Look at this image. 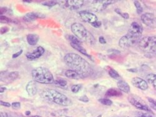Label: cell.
Here are the masks:
<instances>
[{"label": "cell", "mask_w": 156, "mask_h": 117, "mask_svg": "<svg viewBox=\"0 0 156 117\" xmlns=\"http://www.w3.org/2000/svg\"><path fill=\"white\" fill-rule=\"evenodd\" d=\"M64 61L71 70L80 74L83 79L91 75L93 72L90 64L78 54L68 53L64 56Z\"/></svg>", "instance_id": "1"}, {"label": "cell", "mask_w": 156, "mask_h": 117, "mask_svg": "<svg viewBox=\"0 0 156 117\" xmlns=\"http://www.w3.org/2000/svg\"><path fill=\"white\" fill-rule=\"evenodd\" d=\"M41 95L44 100L55 103L59 105L70 106L72 105V101L69 98L54 89H44Z\"/></svg>", "instance_id": "2"}, {"label": "cell", "mask_w": 156, "mask_h": 117, "mask_svg": "<svg viewBox=\"0 0 156 117\" xmlns=\"http://www.w3.org/2000/svg\"><path fill=\"white\" fill-rule=\"evenodd\" d=\"M71 31L74 36L81 41L86 42L90 45L95 44V38L93 35L88 31L84 26L80 22H75L71 25Z\"/></svg>", "instance_id": "3"}, {"label": "cell", "mask_w": 156, "mask_h": 117, "mask_svg": "<svg viewBox=\"0 0 156 117\" xmlns=\"http://www.w3.org/2000/svg\"><path fill=\"white\" fill-rule=\"evenodd\" d=\"M34 81L43 84H51L55 82L53 74L49 69L43 67L34 69L31 72Z\"/></svg>", "instance_id": "4"}, {"label": "cell", "mask_w": 156, "mask_h": 117, "mask_svg": "<svg viewBox=\"0 0 156 117\" xmlns=\"http://www.w3.org/2000/svg\"><path fill=\"white\" fill-rule=\"evenodd\" d=\"M138 45L139 49L145 53L156 54V36H146L140 39Z\"/></svg>", "instance_id": "5"}, {"label": "cell", "mask_w": 156, "mask_h": 117, "mask_svg": "<svg viewBox=\"0 0 156 117\" xmlns=\"http://www.w3.org/2000/svg\"><path fill=\"white\" fill-rule=\"evenodd\" d=\"M140 38L134 37L129 34L122 36L119 41V45L122 48H128L139 43Z\"/></svg>", "instance_id": "6"}, {"label": "cell", "mask_w": 156, "mask_h": 117, "mask_svg": "<svg viewBox=\"0 0 156 117\" xmlns=\"http://www.w3.org/2000/svg\"><path fill=\"white\" fill-rule=\"evenodd\" d=\"M128 100L136 108L143 111L152 112L151 108L147 104L137 95H130L128 97Z\"/></svg>", "instance_id": "7"}, {"label": "cell", "mask_w": 156, "mask_h": 117, "mask_svg": "<svg viewBox=\"0 0 156 117\" xmlns=\"http://www.w3.org/2000/svg\"><path fill=\"white\" fill-rule=\"evenodd\" d=\"M117 1L114 0H94L90 4L92 9L96 12H100L105 10L108 6L115 3Z\"/></svg>", "instance_id": "8"}, {"label": "cell", "mask_w": 156, "mask_h": 117, "mask_svg": "<svg viewBox=\"0 0 156 117\" xmlns=\"http://www.w3.org/2000/svg\"><path fill=\"white\" fill-rule=\"evenodd\" d=\"M79 15L83 21L90 23V24L98 21V17L96 16V15L87 10L80 11Z\"/></svg>", "instance_id": "9"}, {"label": "cell", "mask_w": 156, "mask_h": 117, "mask_svg": "<svg viewBox=\"0 0 156 117\" xmlns=\"http://www.w3.org/2000/svg\"><path fill=\"white\" fill-rule=\"evenodd\" d=\"M142 31L143 28L142 27V26L137 22H133L131 24V26L129 28L128 34L134 37L140 38L142 34Z\"/></svg>", "instance_id": "10"}, {"label": "cell", "mask_w": 156, "mask_h": 117, "mask_svg": "<svg viewBox=\"0 0 156 117\" xmlns=\"http://www.w3.org/2000/svg\"><path fill=\"white\" fill-rule=\"evenodd\" d=\"M45 50L42 46H38L31 53H28L26 55V57L29 60H34L41 57L44 53Z\"/></svg>", "instance_id": "11"}, {"label": "cell", "mask_w": 156, "mask_h": 117, "mask_svg": "<svg viewBox=\"0 0 156 117\" xmlns=\"http://www.w3.org/2000/svg\"><path fill=\"white\" fill-rule=\"evenodd\" d=\"M131 82L134 87L142 90H146L149 87L147 82L145 80L142 79V78H140L138 77L133 78Z\"/></svg>", "instance_id": "12"}, {"label": "cell", "mask_w": 156, "mask_h": 117, "mask_svg": "<svg viewBox=\"0 0 156 117\" xmlns=\"http://www.w3.org/2000/svg\"><path fill=\"white\" fill-rule=\"evenodd\" d=\"M83 5V0H68V1H65L64 2V5L71 10L78 9Z\"/></svg>", "instance_id": "13"}, {"label": "cell", "mask_w": 156, "mask_h": 117, "mask_svg": "<svg viewBox=\"0 0 156 117\" xmlns=\"http://www.w3.org/2000/svg\"><path fill=\"white\" fill-rule=\"evenodd\" d=\"M140 19L142 22L147 26L151 27L154 24L155 16L153 14L149 13V12H146V13L142 15Z\"/></svg>", "instance_id": "14"}, {"label": "cell", "mask_w": 156, "mask_h": 117, "mask_svg": "<svg viewBox=\"0 0 156 117\" xmlns=\"http://www.w3.org/2000/svg\"><path fill=\"white\" fill-rule=\"evenodd\" d=\"M26 90L30 96H34L37 92V86L36 82L34 81H30L27 86H26Z\"/></svg>", "instance_id": "15"}, {"label": "cell", "mask_w": 156, "mask_h": 117, "mask_svg": "<svg viewBox=\"0 0 156 117\" xmlns=\"http://www.w3.org/2000/svg\"><path fill=\"white\" fill-rule=\"evenodd\" d=\"M44 18V16L41 14L36 13V12H30L24 15V16L23 17V20L26 22H31L36 19L37 18Z\"/></svg>", "instance_id": "16"}, {"label": "cell", "mask_w": 156, "mask_h": 117, "mask_svg": "<svg viewBox=\"0 0 156 117\" xmlns=\"http://www.w3.org/2000/svg\"><path fill=\"white\" fill-rule=\"evenodd\" d=\"M66 77H67L69 79H75V80H80L81 79H83V77L78 74L77 72L69 69V70H67L64 73Z\"/></svg>", "instance_id": "17"}, {"label": "cell", "mask_w": 156, "mask_h": 117, "mask_svg": "<svg viewBox=\"0 0 156 117\" xmlns=\"http://www.w3.org/2000/svg\"><path fill=\"white\" fill-rule=\"evenodd\" d=\"M122 95V92L119 89H117L115 88H109L106 91L105 94L106 97H121Z\"/></svg>", "instance_id": "18"}, {"label": "cell", "mask_w": 156, "mask_h": 117, "mask_svg": "<svg viewBox=\"0 0 156 117\" xmlns=\"http://www.w3.org/2000/svg\"><path fill=\"white\" fill-rule=\"evenodd\" d=\"M118 85V88L121 91L126 94H128L130 92V90H131V88H130L129 85L124 81H119L117 83Z\"/></svg>", "instance_id": "19"}, {"label": "cell", "mask_w": 156, "mask_h": 117, "mask_svg": "<svg viewBox=\"0 0 156 117\" xmlns=\"http://www.w3.org/2000/svg\"><path fill=\"white\" fill-rule=\"evenodd\" d=\"M70 44H71V47H72L73 49H74L75 50H77L78 52H80V53H81L82 54H83V55H84L85 56L89 58L90 59L93 60L91 56L89 55V54L87 53L86 50L81 46V44H72V43H70Z\"/></svg>", "instance_id": "20"}, {"label": "cell", "mask_w": 156, "mask_h": 117, "mask_svg": "<svg viewBox=\"0 0 156 117\" xmlns=\"http://www.w3.org/2000/svg\"><path fill=\"white\" fill-rule=\"evenodd\" d=\"M27 40L28 43L30 46H35L38 43L39 40H40V37L36 34H30L27 35Z\"/></svg>", "instance_id": "21"}, {"label": "cell", "mask_w": 156, "mask_h": 117, "mask_svg": "<svg viewBox=\"0 0 156 117\" xmlns=\"http://www.w3.org/2000/svg\"><path fill=\"white\" fill-rule=\"evenodd\" d=\"M68 109H67V108L61 109V110H57V111L53 112V113H52V115L56 117H61V116H63L66 115L68 113Z\"/></svg>", "instance_id": "22"}, {"label": "cell", "mask_w": 156, "mask_h": 117, "mask_svg": "<svg viewBox=\"0 0 156 117\" xmlns=\"http://www.w3.org/2000/svg\"><path fill=\"white\" fill-rule=\"evenodd\" d=\"M20 76V74L18 72H11L8 75V81H14L16 80Z\"/></svg>", "instance_id": "23"}, {"label": "cell", "mask_w": 156, "mask_h": 117, "mask_svg": "<svg viewBox=\"0 0 156 117\" xmlns=\"http://www.w3.org/2000/svg\"><path fill=\"white\" fill-rule=\"evenodd\" d=\"M108 73H109V75H110V77L113 78V79H118L120 78V75L118 74V72L112 68H109V69L108 71Z\"/></svg>", "instance_id": "24"}, {"label": "cell", "mask_w": 156, "mask_h": 117, "mask_svg": "<svg viewBox=\"0 0 156 117\" xmlns=\"http://www.w3.org/2000/svg\"><path fill=\"white\" fill-rule=\"evenodd\" d=\"M82 85L81 84H76V85H73L71 87V92L74 94H77L80 92V91L81 90L82 88Z\"/></svg>", "instance_id": "25"}, {"label": "cell", "mask_w": 156, "mask_h": 117, "mask_svg": "<svg viewBox=\"0 0 156 117\" xmlns=\"http://www.w3.org/2000/svg\"><path fill=\"white\" fill-rule=\"evenodd\" d=\"M69 40L70 41V43L76 44H81V41L75 36H72V35L69 36Z\"/></svg>", "instance_id": "26"}, {"label": "cell", "mask_w": 156, "mask_h": 117, "mask_svg": "<svg viewBox=\"0 0 156 117\" xmlns=\"http://www.w3.org/2000/svg\"><path fill=\"white\" fill-rule=\"evenodd\" d=\"M98 101L101 103H102V105H105L106 106H111L112 105V102L109 98H101V99H99Z\"/></svg>", "instance_id": "27"}, {"label": "cell", "mask_w": 156, "mask_h": 117, "mask_svg": "<svg viewBox=\"0 0 156 117\" xmlns=\"http://www.w3.org/2000/svg\"><path fill=\"white\" fill-rule=\"evenodd\" d=\"M134 6H136L137 14L140 15V13H142V12H143V8H142V7L141 6L140 3L139 1H134Z\"/></svg>", "instance_id": "28"}, {"label": "cell", "mask_w": 156, "mask_h": 117, "mask_svg": "<svg viewBox=\"0 0 156 117\" xmlns=\"http://www.w3.org/2000/svg\"><path fill=\"white\" fill-rule=\"evenodd\" d=\"M155 79H156V74H149L146 77L147 81L151 84H152V83L154 82Z\"/></svg>", "instance_id": "29"}, {"label": "cell", "mask_w": 156, "mask_h": 117, "mask_svg": "<svg viewBox=\"0 0 156 117\" xmlns=\"http://www.w3.org/2000/svg\"><path fill=\"white\" fill-rule=\"evenodd\" d=\"M115 12L126 19H128L129 18V15L128 13H126V12H122L121 10L118 8L115 9Z\"/></svg>", "instance_id": "30"}, {"label": "cell", "mask_w": 156, "mask_h": 117, "mask_svg": "<svg viewBox=\"0 0 156 117\" xmlns=\"http://www.w3.org/2000/svg\"><path fill=\"white\" fill-rule=\"evenodd\" d=\"M55 83L61 86V87H65L67 85V81L66 80L64 79H58L56 81H55Z\"/></svg>", "instance_id": "31"}, {"label": "cell", "mask_w": 156, "mask_h": 117, "mask_svg": "<svg viewBox=\"0 0 156 117\" xmlns=\"http://www.w3.org/2000/svg\"><path fill=\"white\" fill-rule=\"evenodd\" d=\"M147 100L150 103V106L151 107L154 109V110L156 111V100H154L153 98H147Z\"/></svg>", "instance_id": "32"}, {"label": "cell", "mask_w": 156, "mask_h": 117, "mask_svg": "<svg viewBox=\"0 0 156 117\" xmlns=\"http://www.w3.org/2000/svg\"><path fill=\"white\" fill-rule=\"evenodd\" d=\"M58 4V2L56 1H48L43 3V5H44L48 7H53Z\"/></svg>", "instance_id": "33"}, {"label": "cell", "mask_w": 156, "mask_h": 117, "mask_svg": "<svg viewBox=\"0 0 156 117\" xmlns=\"http://www.w3.org/2000/svg\"><path fill=\"white\" fill-rule=\"evenodd\" d=\"M0 21H1L2 23H9L12 22V20L5 16H0Z\"/></svg>", "instance_id": "34"}, {"label": "cell", "mask_w": 156, "mask_h": 117, "mask_svg": "<svg viewBox=\"0 0 156 117\" xmlns=\"http://www.w3.org/2000/svg\"><path fill=\"white\" fill-rule=\"evenodd\" d=\"M11 107L14 110H19L21 108V103L20 102H13L11 104Z\"/></svg>", "instance_id": "35"}, {"label": "cell", "mask_w": 156, "mask_h": 117, "mask_svg": "<svg viewBox=\"0 0 156 117\" xmlns=\"http://www.w3.org/2000/svg\"><path fill=\"white\" fill-rule=\"evenodd\" d=\"M91 25L93 26V27H94V28H100V27L101 26L102 22H101V21H96L95 22L91 24Z\"/></svg>", "instance_id": "36"}, {"label": "cell", "mask_w": 156, "mask_h": 117, "mask_svg": "<svg viewBox=\"0 0 156 117\" xmlns=\"http://www.w3.org/2000/svg\"><path fill=\"white\" fill-rule=\"evenodd\" d=\"M79 100H80V101H81V102H85V103H87V102H89V98H88L86 95H83V96H81V97L79 98Z\"/></svg>", "instance_id": "37"}, {"label": "cell", "mask_w": 156, "mask_h": 117, "mask_svg": "<svg viewBox=\"0 0 156 117\" xmlns=\"http://www.w3.org/2000/svg\"><path fill=\"white\" fill-rule=\"evenodd\" d=\"M0 104H1L2 106L5 107H11V104H10L9 103L4 102V101H3V100L0 101Z\"/></svg>", "instance_id": "38"}, {"label": "cell", "mask_w": 156, "mask_h": 117, "mask_svg": "<svg viewBox=\"0 0 156 117\" xmlns=\"http://www.w3.org/2000/svg\"><path fill=\"white\" fill-rule=\"evenodd\" d=\"M137 117H152V116L150 114L146 113H140L138 115Z\"/></svg>", "instance_id": "39"}, {"label": "cell", "mask_w": 156, "mask_h": 117, "mask_svg": "<svg viewBox=\"0 0 156 117\" xmlns=\"http://www.w3.org/2000/svg\"><path fill=\"white\" fill-rule=\"evenodd\" d=\"M23 50L21 49V50H20V51H18V52H17L16 53H15V54H14L13 55H12V57L13 58V59H15V58H17V57H18L20 56H21V54L23 53Z\"/></svg>", "instance_id": "40"}, {"label": "cell", "mask_w": 156, "mask_h": 117, "mask_svg": "<svg viewBox=\"0 0 156 117\" xmlns=\"http://www.w3.org/2000/svg\"><path fill=\"white\" fill-rule=\"evenodd\" d=\"M9 28L8 27L5 26V27H2L1 28V30H0V31H1L2 34H3L7 33L8 31H9Z\"/></svg>", "instance_id": "41"}, {"label": "cell", "mask_w": 156, "mask_h": 117, "mask_svg": "<svg viewBox=\"0 0 156 117\" xmlns=\"http://www.w3.org/2000/svg\"><path fill=\"white\" fill-rule=\"evenodd\" d=\"M99 41L102 44H105L106 43V40L105 39V37H104L103 36H100L99 37Z\"/></svg>", "instance_id": "42"}, {"label": "cell", "mask_w": 156, "mask_h": 117, "mask_svg": "<svg viewBox=\"0 0 156 117\" xmlns=\"http://www.w3.org/2000/svg\"><path fill=\"white\" fill-rule=\"evenodd\" d=\"M7 11H8L7 8H5V7L1 8V9H0V15H1V16H3V15L5 14Z\"/></svg>", "instance_id": "43"}, {"label": "cell", "mask_w": 156, "mask_h": 117, "mask_svg": "<svg viewBox=\"0 0 156 117\" xmlns=\"http://www.w3.org/2000/svg\"><path fill=\"white\" fill-rule=\"evenodd\" d=\"M6 90V88L5 87H1V88H0V93L2 94L3 92H5V91Z\"/></svg>", "instance_id": "44"}, {"label": "cell", "mask_w": 156, "mask_h": 117, "mask_svg": "<svg viewBox=\"0 0 156 117\" xmlns=\"http://www.w3.org/2000/svg\"><path fill=\"white\" fill-rule=\"evenodd\" d=\"M127 71H128L129 72H134V73H136V72H137V69H127Z\"/></svg>", "instance_id": "45"}, {"label": "cell", "mask_w": 156, "mask_h": 117, "mask_svg": "<svg viewBox=\"0 0 156 117\" xmlns=\"http://www.w3.org/2000/svg\"><path fill=\"white\" fill-rule=\"evenodd\" d=\"M152 85H153L154 89L156 90V79H155V80L154 81V82L152 83Z\"/></svg>", "instance_id": "46"}, {"label": "cell", "mask_w": 156, "mask_h": 117, "mask_svg": "<svg viewBox=\"0 0 156 117\" xmlns=\"http://www.w3.org/2000/svg\"><path fill=\"white\" fill-rule=\"evenodd\" d=\"M25 114H26V115H27V116H30L31 115V112L30 111H27V112H26Z\"/></svg>", "instance_id": "47"}, {"label": "cell", "mask_w": 156, "mask_h": 117, "mask_svg": "<svg viewBox=\"0 0 156 117\" xmlns=\"http://www.w3.org/2000/svg\"><path fill=\"white\" fill-rule=\"evenodd\" d=\"M23 2H27V3H31V1H28V0H24Z\"/></svg>", "instance_id": "48"}, {"label": "cell", "mask_w": 156, "mask_h": 117, "mask_svg": "<svg viewBox=\"0 0 156 117\" xmlns=\"http://www.w3.org/2000/svg\"><path fill=\"white\" fill-rule=\"evenodd\" d=\"M96 117H102V115H98V116H96Z\"/></svg>", "instance_id": "49"}, {"label": "cell", "mask_w": 156, "mask_h": 117, "mask_svg": "<svg viewBox=\"0 0 156 117\" xmlns=\"http://www.w3.org/2000/svg\"><path fill=\"white\" fill-rule=\"evenodd\" d=\"M31 117H38V116H31Z\"/></svg>", "instance_id": "50"}, {"label": "cell", "mask_w": 156, "mask_h": 117, "mask_svg": "<svg viewBox=\"0 0 156 117\" xmlns=\"http://www.w3.org/2000/svg\"><path fill=\"white\" fill-rule=\"evenodd\" d=\"M66 117H71V116H66Z\"/></svg>", "instance_id": "51"}, {"label": "cell", "mask_w": 156, "mask_h": 117, "mask_svg": "<svg viewBox=\"0 0 156 117\" xmlns=\"http://www.w3.org/2000/svg\"><path fill=\"white\" fill-rule=\"evenodd\" d=\"M127 117H129V116H127Z\"/></svg>", "instance_id": "52"}]
</instances>
